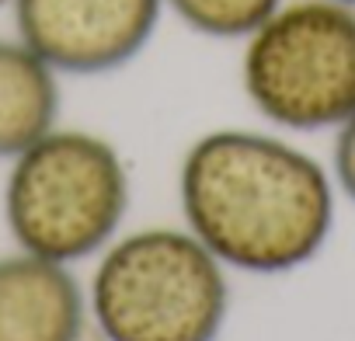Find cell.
Segmentation results:
<instances>
[{"mask_svg": "<svg viewBox=\"0 0 355 341\" xmlns=\"http://www.w3.org/2000/svg\"><path fill=\"white\" fill-rule=\"evenodd\" d=\"M185 227L227 265L286 275L320 254L334 227L331 175L282 136L213 129L178 175Z\"/></svg>", "mask_w": 355, "mask_h": 341, "instance_id": "cell-1", "label": "cell"}, {"mask_svg": "<svg viewBox=\"0 0 355 341\" xmlns=\"http://www.w3.org/2000/svg\"><path fill=\"white\" fill-rule=\"evenodd\" d=\"M105 341H216L230 313L227 265L185 227L115 237L87 286Z\"/></svg>", "mask_w": 355, "mask_h": 341, "instance_id": "cell-2", "label": "cell"}, {"mask_svg": "<svg viewBox=\"0 0 355 341\" xmlns=\"http://www.w3.org/2000/svg\"><path fill=\"white\" fill-rule=\"evenodd\" d=\"M129 213V170L112 139L53 129L11 160L4 220L21 251L73 265L101 254Z\"/></svg>", "mask_w": 355, "mask_h": 341, "instance_id": "cell-3", "label": "cell"}, {"mask_svg": "<svg viewBox=\"0 0 355 341\" xmlns=\"http://www.w3.org/2000/svg\"><path fill=\"white\" fill-rule=\"evenodd\" d=\"M241 84L279 129H338L355 112V8L282 0L244 39Z\"/></svg>", "mask_w": 355, "mask_h": 341, "instance_id": "cell-4", "label": "cell"}, {"mask_svg": "<svg viewBox=\"0 0 355 341\" xmlns=\"http://www.w3.org/2000/svg\"><path fill=\"white\" fill-rule=\"evenodd\" d=\"M15 35L60 77H101L153 39L164 0H15Z\"/></svg>", "mask_w": 355, "mask_h": 341, "instance_id": "cell-5", "label": "cell"}, {"mask_svg": "<svg viewBox=\"0 0 355 341\" xmlns=\"http://www.w3.org/2000/svg\"><path fill=\"white\" fill-rule=\"evenodd\" d=\"M87 292L70 265L21 251L0 258V341H80Z\"/></svg>", "mask_w": 355, "mask_h": 341, "instance_id": "cell-6", "label": "cell"}, {"mask_svg": "<svg viewBox=\"0 0 355 341\" xmlns=\"http://www.w3.org/2000/svg\"><path fill=\"white\" fill-rule=\"evenodd\" d=\"M60 73L18 35L0 39V160H15L60 125Z\"/></svg>", "mask_w": 355, "mask_h": 341, "instance_id": "cell-7", "label": "cell"}, {"mask_svg": "<svg viewBox=\"0 0 355 341\" xmlns=\"http://www.w3.org/2000/svg\"><path fill=\"white\" fill-rule=\"evenodd\" d=\"M282 0H164L182 25L209 39H248Z\"/></svg>", "mask_w": 355, "mask_h": 341, "instance_id": "cell-8", "label": "cell"}, {"mask_svg": "<svg viewBox=\"0 0 355 341\" xmlns=\"http://www.w3.org/2000/svg\"><path fill=\"white\" fill-rule=\"evenodd\" d=\"M334 182L355 202V112L334 129Z\"/></svg>", "mask_w": 355, "mask_h": 341, "instance_id": "cell-9", "label": "cell"}, {"mask_svg": "<svg viewBox=\"0 0 355 341\" xmlns=\"http://www.w3.org/2000/svg\"><path fill=\"white\" fill-rule=\"evenodd\" d=\"M338 4H348V8H355V0H338Z\"/></svg>", "mask_w": 355, "mask_h": 341, "instance_id": "cell-10", "label": "cell"}, {"mask_svg": "<svg viewBox=\"0 0 355 341\" xmlns=\"http://www.w3.org/2000/svg\"><path fill=\"white\" fill-rule=\"evenodd\" d=\"M8 4H15V0H0V8H8Z\"/></svg>", "mask_w": 355, "mask_h": 341, "instance_id": "cell-11", "label": "cell"}]
</instances>
